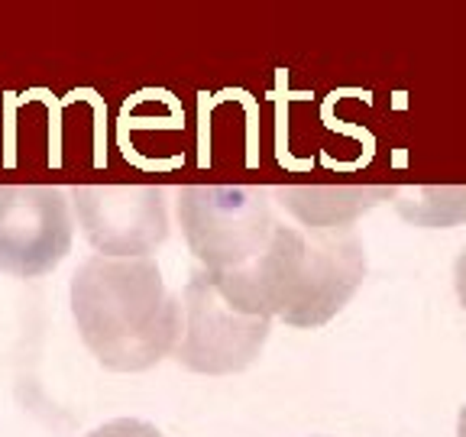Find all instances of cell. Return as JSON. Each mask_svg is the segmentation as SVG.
<instances>
[{
    "label": "cell",
    "instance_id": "obj_10",
    "mask_svg": "<svg viewBox=\"0 0 466 437\" xmlns=\"http://www.w3.org/2000/svg\"><path fill=\"white\" fill-rule=\"evenodd\" d=\"M457 437H466V405L460 408V418H457Z\"/></svg>",
    "mask_w": 466,
    "mask_h": 437
},
{
    "label": "cell",
    "instance_id": "obj_2",
    "mask_svg": "<svg viewBox=\"0 0 466 437\" xmlns=\"http://www.w3.org/2000/svg\"><path fill=\"white\" fill-rule=\"evenodd\" d=\"M72 314L85 347L114 372L149 370L182 337V301L149 256H91L72 276Z\"/></svg>",
    "mask_w": 466,
    "mask_h": 437
},
{
    "label": "cell",
    "instance_id": "obj_4",
    "mask_svg": "<svg viewBox=\"0 0 466 437\" xmlns=\"http://www.w3.org/2000/svg\"><path fill=\"white\" fill-rule=\"evenodd\" d=\"M269 337V318L247 314L227 299L211 276L198 269L182 295V337L175 360L191 372L227 376L259 357Z\"/></svg>",
    "mask_w": 466,
    "mask_h": 437
},
{
    "label": "cell",
    "instance_id": "obj_5",
    "mask_svg": "<svg viewBox=\"0 0 466 437\" xmlns=\"http://www.w3.org/2000/svg\"><path fill=\"white\" fill-rule=\"evenodd\" d=\"M72 208L62 188L0 185V272L39 279L72 253Z\"/></svg>",
    "mask_w": 466,
    "mask_h": 437
},
{
    "label": "cell",
    "instance_id": "obj_3",
    "mask_svg": "<svg viewBox=\"0 0 466 437\" xmlns=\"http://www.w3.org/2000/svg\"><path fill=\"white\" fill-rule=\"evenodd\" d=\"M185 240L204 272H237L266 249L279 220L259 188L195 185L178 195Z\"/></svg>",
    "mask_w": 466,
    "mask_h": 437
},
{
    "label": "cell",
    "instance_id": "obj_6",
    "mask_svg": "<svg viewBox=\"0 0 466 437\" xmlns=\"http://www.w3.org/2000/svg\"><path fill=\"white\" fill-rule=\"evenodd\" d=\"M72 201L97 256H146L168 237L166 188H72Z\"/></svg>",
    "mask_w": 466,
    "mask_h": 437
},
{
    "label": "cell",
    "instance_id": "obj_8",
    "mask_svg": "<svg viewBox=\"0 0 466 437\" xmlns=\"http://www.w3.org/2000/svg\"><path fill=\"white\" fill-rule=\"evenodd\" d=\"M87 437H166L159 428H153L149 422H139V418H114V422L95 428Z\"/></svg>",
    "mask_w": 466,
    "mask_h": 437
},
{
    "label": "cell",
    "instance_id": "obj_9",
    "mask_svg": "<svg viewBox=\"0 0 466 437\" xmlns=\"http://www.w3.org/2000/svg\"><path fill=\"white\" fill-rule=\"evenodd\" d=\"M453 282H457L460 305H463V311H466V249L457 256V269H453Z\"/></svg>",
    "mask_w": 466,
    "mask_h": 437
},
{
    "label": "cell",
    "instance_id": "obj_7",
    "mask_svg": "<svg viewBox=\"0 0 466 437\" xmlns=\"http://www.w3.org/2000/svg\"><path fill=\"white\" fill-rule=\"evenodd\" d=\"M389 188H282V208L299 218L301 227L318 230H337L350 227L360 214L376 208L379 198H389Z\"/></svg>",
    "mask_w": 466,
    "mask_h": 437
},
{
    "label": "cell",
    "instance_id": "obj_1",
    "mask_svg": "<svg viewBox=\"0 0 466 437\" xmlns=\"http://www.w3.org/2000/svg\"><path fill=\"white\" fill-rule=\"evenodd\" d=\"M208 276L240 311L279 318L289 328H320L357 295L366 276V249L350 227L276 224L266 249L249 266Z\"/></svg>",
    "mask_w": 466,
    "mask_h": 437
}]
</instances>
